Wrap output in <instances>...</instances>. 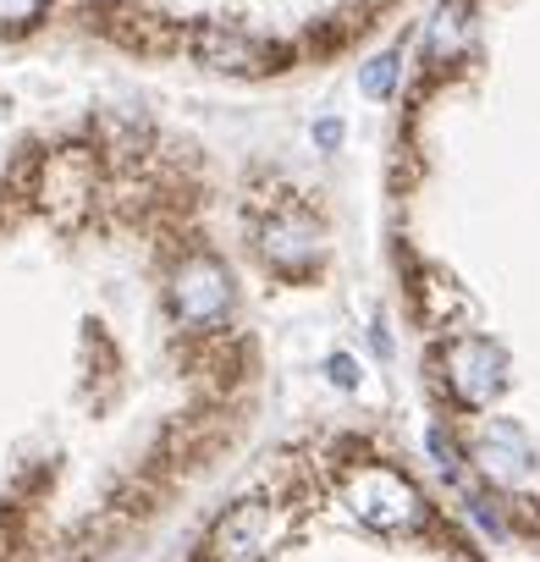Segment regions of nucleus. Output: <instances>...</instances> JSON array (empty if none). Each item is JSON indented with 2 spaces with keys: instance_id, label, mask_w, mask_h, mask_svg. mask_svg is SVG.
<instances>
[{
  "instance_id": "obj_1",
  "label": "nucleus",
  "mask_w": 540,
  "mask_h": 562,
  "mask_svg": "<svg viewBox=\"0 0 540 562\" xmlns=\"http://www.w3.org/2000/svg\"><path fill=\"white\" fill-rule=\"evenodd\" d=\"M348 507H353V518L370 524V529H414V524L425 518V502H419L414 480L397 474V469H386V463L353 469V480H348Z\"/></svg>"
},
{
  "instance_id": "obj_2",
  "label": "nucleus",
  "mask_w": 540,
  "mask_h": 562,
  "mask_svg": "<svg viewBox=\"0 0 540 562\" xmlns=\"http://www.w3.org/2000/svg\"><path fill=\"white\" fill-rule=\"evenodd\" d=\"M226 310H232V276H226V265L210 259V254L182 259L177 276H171V315L182 326H193V331H215L226 321Z\"/></svg>"
},
{
  "instance_id": "obj_3",
  "label": "nucleus",
  "mask_w": 540,
  "mask_h": 562,
  "mask_svg": "<svg viewBox=\"0 0 540 562\" xmlns=\"http://www.w3.org/2000/svg\"><path fill=\"white\" fill-rule=\"evenodd\" d=\"M447 386L458 403L469 408H485L502 386H507V353L485 337H463L447 348Z\"/></svg>"
},
{
  "instance_id": "obj_4",
  "label": "nucleus",
  "mask_w": 540,
  "mask_h": 562,
  "mask_svg": "<svg viewBox=\"0 0 540 562\" xmlns=\"http://www.w3.org/2000/svg\"><path fill=\"white\" fill-rule=\"evenodd\" d=\"M277 513L270 502H237L221 524H215V557L221 562H259L270 546H277Z\"/></svg>"
},
{
  "instance_id": "obj_5",
  "label": "nucleus",
  "mask_w": 540,
  "mask_h": 562,
  "mask_svg": "<svg viewBox=\"0 0 540 562\" xmlns=\"http://www.w3.org/2000/svg\"><path fill=\"white\" fill-rule=\"evenodd\" d=\"M480 463H485V474L502 480V485H524V480L535 474V463H529V441H524V430L507 425V419H496V425L480 430Z\"/></svg>"
},
{
  "instance_id": "obj_6",
  "label": "nucleus",
  "mask_w": 540,
  "mask_h": 562,
  "mask_svg": "<svg viewBox=\"0 0 540 562\" xmlns=\"http://www.w3.org/2000/svg\"><path fill=\"white\" fill-rule=\"evenodd\" d=\"M265 254H270V265H282V270H304L320 254V226L304 210H288V215H277L265 226Z\"/></svg>"
},
{
  "instance_id": "obj_7",
  "label": "nucleus",
  "mask_w": 540,
  "mask_h": 562,
  "mask_svg": "<svg viewBox=\"0 0 540 562\" xmlns=\"http://www.w3.org/2000/svg\"><path fill=\"white\" fill-rule=\"evenodd\" d=\"M469 45V0H447L430 23V56L436 61H452L458 50Z\"/></svg>"
},
{
  "instance_id": "obj_8",
  "label": "nucleus",
  "mask_w": 540,
  "mask_h": 562,
  "mask_svg": "<svg viewBox=\"0 0 540 562\" xmlns=\"http://www.w3.org/2000/svg\"><path fill=\"white\" fill-rule=\"evenodd\" d=\"M204 61H210V67H232V72H243V67L265 61V50H259L254 40H243V34H221V29H210V34H204Z\"/></svg>"
},
{
  "instance_id": "obj_9",
  "label": "nucleus",
  "mask_w": 540,
  "mask_h": 562,
  "mask_svg": "<svg viewBox=\"0 0 540 562\" xmlns=\"http://www.w3.org/2000/svg\"><path fill=\"white\" fill-rule=\"evenodd\" d=\"M397 72H403V61H397V56H375V61L359 72V89H364L370 100H386V94L397 89Z\"/></svg>"
},
{
  "instance_id": "obj_10",
  "label": "nucleus",
  "mask_w": 540,
  "mask_h": 562,
  "mask_svg": "<svg viewBox=\"0 0 540 562\" xmlns=\"http://www.w3.org/2000/svg\"><path fill=\"white\" fill-rule=\"evenodd\" d=\"M45 0H0V23H34Z\"/></svg>"
},
{
  "instance_id": "obj_11",
  "label": "nucleus",
  "mask_w": 540,
  "mask_h": 562,
  "mask_svg": "<svg viewBox=\"0 0 540 562\" xmlns=\"http://www.w3.org/2000/svg\"><path fill=\"white\" fill-rule=\"evenodd\" d=\"M326 370H331V381H337V386H359V370H353V359H348V353H337Z\"/></svg>"
},
{
  "instance_id": "obj_12",
  "label": "nucleus",
  "mask_w": 540,
  "mask_h": 562,
  "mask_svg": "<svg viewBox=\"0 0 540 562\" xmlns=\"http://www.w3.org/2000/svg\"><path fill=\"white\" fill-rule=\"evenodd\" d=\"M315 138H320L326 149H337V138H342V122H331V116H326V122L315 127Z\"/></svg>"
}]
</instances>
